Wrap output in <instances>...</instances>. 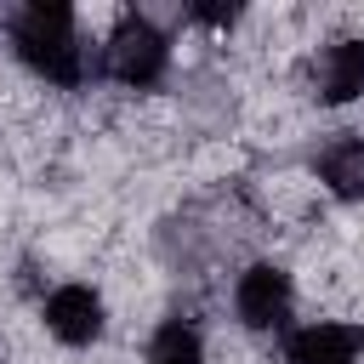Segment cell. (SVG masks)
Wrapping results in <instances>:
<instances>
[{
    "instance_id": "7a4b0ae2",
    "label": "cell",
    "mask_w": 364,
    "mask_h": 364,
    "mask_svg": "<svg viewBox=\"0 0 364 364\" xmlns=\"http://www.w3.org/2000/svg\"><path fill=\"white\" fill-rule=\"evenodd\" d=\"M165 63H171L165 34H159L142 11H131V17H119V23H114V34H108V46H102V57H97V74H108V80H119V85L148 91V85H159Z\"/></svg>"
},
{
    "instance_id": "6da1fadb",
    "label": "cell",
    "mask_w": 364,
    "mask_h": 364,
    "mask_svg": "<svg viewBox=\"0 0 364 364\" xmlns=\"http://www.w3.org/2000/svg\"><path fill=\"white\" fill-rule=\"evenodd\" d=\"M11 46L17 57L51 80V85H85V74H97V63L85 57V40L74 28V11L63 0H34L11 17Z\"/></svg>"
},
{
    "instance_id": "277c9868",
    "label": "cell",
    "mask_w": 364,
    "mask_h": 364,
    "mask_svg": "<svg viewBox=\"0 0 364 364\" xmlns=\"http://www.w3.org/2000/svg\"><path fill=\"white\" fill-rule=\"evenodd\" d=\"M46 330H51L57 341H68V347L97 341V330H102V296H97L91 284H63V290H51V301H46Z\"/></svg>"
},
{
    "instance_id": "3957f363",
    "label": "cell",
    "mask_w": 364,
    "mask_h": 364,
    "mask_svg": "<svg viewBox=\"0 0 364 364\" xmlns=\"http://www.w3.org/2000/svg\"><path fill=\"white\" fill-rule=\"evenodd\" d=\"M290 301H296V290H290V273H284V267L256 262V267L239 273L233 307H239L245 330H256V336H279V330L290 324Z\"/></svg>"
},
{
    "instance_id": "52a82bcc",
    "label": "cell",
    "mask_w": 364,
    "mask_h": 364,
    "mask_svg": "<svg viewBox=\"0 0 364 364\" xmlns=\"http://www.w3.org/2000/svg\"><path fill=\"white\" fill-rule=\"evenodd\" d=\"M318 176L336 199H364V136H336L324 154H318Z\"/></svg>"
},
{
    "instance_id": "8992f818",
    "label": "cell",
    "mask_w": 364,
    "mask_h": 364,
    "mask_svg": "<svg viewBox=\"0 0 364 364\" xmlns=\"http://www.w3.org/2000/svg\"><path fill=\"white\" fill-rule=\"evenodd\" d=\"M313 85L324 102H353L364 97V40H336L324 46L318 68H313Z\"/></svg>"
},
{
    "instance_id": "5b68a950",
    "label": "cell",
    "mask_w": 364,
    "mask_h": 364,
    "mask_svg": "<svg viewBox=\"0 0 364 364\" xmlns=\"http://www.w3.org/2000/svg\"><path fill=\"white\" fill-rule=\"evenodd\" d=\"M364 324H307L290 336V364H358Z\"/></svg>"
},
{
    "instance_id": "ba28073f",
    "label": "cell",
    "mask_w": 364,
    "mask_h": 364,
    "mask_svg": "<svg viewBox=\"0 0 364 364\" xmlns=\"http://www.w3.org/2000/svg\"><path fill=\"white\" fill-rule=\"evenodd\" d=\"M148 364H205L199 336H193L182 318H165V324L154 330V341H148Z\"/></svg>"
},
{
    "instance_id": "9c48e42d",
    "label": "cell",
    "mask_w": 364,
    "mask_h": 364,
    "mask_svg": "<svg viewBox=\"0 0 364 364\" xmlns=\"http://www.w3.org/2000/svg\"><path fill=\"white\" fill-rule=\"evenodd\" d=\"M188 17L193 23H210V28H228L239 17V6H188Z\"/></svg>"
}]
</instances>
